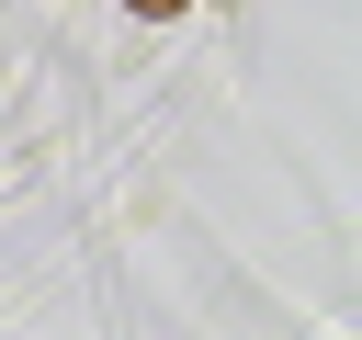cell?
<instances>
[{
  "label": "cell",
  "instance_id": "cell-1",
  "mask_svg": "<svg viewBox=\"0 0 362 340\" xmlns=\"http://www.w3.org/2000/svg\"><path fill=\"white\" fill-rule=\"evenodd\" d=\"M124 11H147V23H170V11H181V0H124Z\"/></svg>",
  "mask_w": 362,
  "mask_h": 340
}]
</instances>
